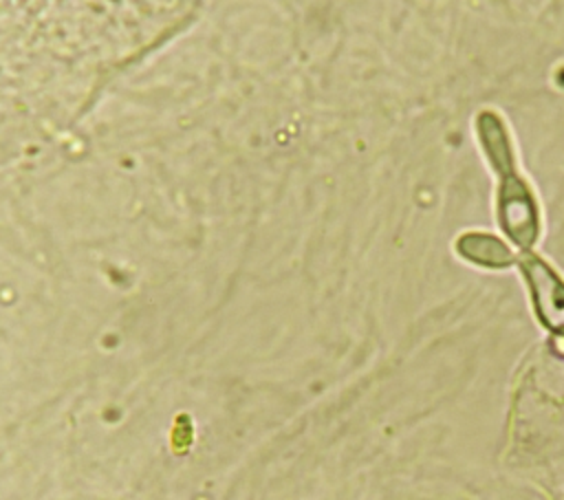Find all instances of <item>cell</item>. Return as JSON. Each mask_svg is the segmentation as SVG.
<instances>
[{
  "mask_svg": "<svg viewBox=\"0 0 564 500\" xmlns=\"http://www.w3.org/2000/svg\"><path fill=\"white\" fill-rule=\"evenodd\" d=\"M498 222L502 231L522 249L538 238V205L529 185L513 172L498 176Z\"/></svg>",
  "mask_w": 564,
  "mask_h": 500,
  "instance_id": "cell-1",
  "label": "cell"
},
{
  "mask_svg": "<svg viewBox=\"0 0 564 500\" xmlns=\"http://www.w3.org/2000/svg\"><path fill=\"white\" fill-rule=\"evenodd\" d=\"M520 269L527 278L540 322L557 337L564 335V282L544 260L527 251L520 256Z\"/></svg>",
  "mask_w": 564,
  "mask_h": 500,
  "instance_id": "cell-2",
  "label": "cell"
},
{
  "mask_svg": "<svg viewBox=\"0 0 564 500\" xmlns=\"http://www.w3.org/2000/svg\"><path fill=\"white\" fill-rule=\"evenodd\" d=\"M476 128H478V137L485 148V154H487L491 167L496 170V174L502 176V174L513 172L516 165H513V154H511V141H509V134H507L502 121L498 119V115L482 112L476 121Z\"/></svg>",
  "mask_w": 564,
  "mask_h": 500,
  "instance_id": "cell-3",
  "label": "cell"
},
{
  "mask_svg": "<svg viewBox=\"0 0 564 500\" xmlns=\"http://www.w3.org/2000/svg\"><path fill=\"white\" fill-rule=\"evenodd\" d=\"M456 251L469 262H476L482 267H494V269H502L513 262L511 249L502 240L487 236V233L460 236L456 242Z\"/></svg>",
  "mask_w": 564,
  "mask_h": 500,
  "instance_id": "cell-4",
  "label": "cell"
}]
</instances>
